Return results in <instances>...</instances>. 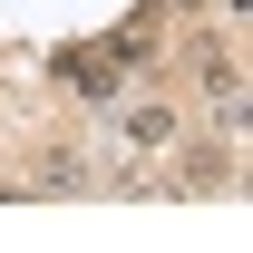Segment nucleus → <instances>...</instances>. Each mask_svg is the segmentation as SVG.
I'll return each instance as SVG.
<instances>
[{"label": "nucleus", "instance_id": "nucleus-4", "mask_svg": "<svg viewBox=\"0 0 253 253\" xmlns=\"http://www.w3.org/2000/svg\"><path fill=\"white\" fill-rule=\"evenodd\" d=\"M39 195H88V166H78V156H68V146H59V156L39 166Z\"/></svg>", "mask_w": 253, "mask_h": 253}, {"label": "nucleus", "instance_id": "nucleus-2", "mask_svg": "<svg viewBox=\"0 0 253 253\" xmlns=\"http://www.w3.org/2000/svg\"><path fill=\"white\" fill-rule=\"evenodd\" d=\"M126 146H136V156L175 146V107H166V97H136V107H126Z\"/></svg>", "mask_w": 253, "mask_h": 253}, {"label": "nucleus", "instance_id": "nucleus-1", "mask_svg": "<svg viewBox=\"0 0 253 253\" xmlns=\"http://www.w3.org/2000/svg\"><path fill=\"white\" fill-rule=\"evenodd\" d=\"M126 68H136V39H107V49H59V88L88 97V107H107V97L126 88Z\"/></svg>", "mask_w": 253, "mask_h": 253}, {"label": "nucleus", "instance_id": "nucleus-3", "mask_svg": "<svg viewBox=\"0 0 253 253\" xmlns=\"http://www.w3.org/2000/svg\"><path fill=\"white\" fill-rule=\"evenodd\" d=\"M214 185H224V195L244 185V166L224 156V146H214V156H195V166H185V195H214Z\"/></svg>", "mask_w": 253, "mask_h": 253}]
</instances>
